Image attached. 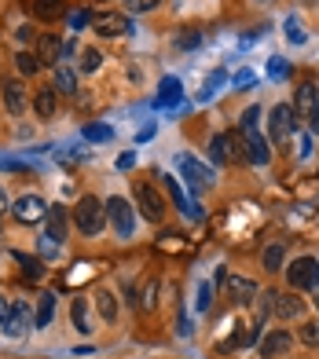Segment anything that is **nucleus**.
I'll list each match as a JSON object with an SVG mask.
<instances>
[{
	"label": "nucleus",
	"mask_w": 319,
	"mask_h": 359,
	"mask_svg": "<svg viewBox=\"0 0 319 359\" xmlns=\"http://www.w3.org/2000/svg\"><path fill=\"white\" fill-rule=\"evenodd\" d=\"M129 4V11H151V8H158V0H125Z\"/></svg>",
	"instance_id": "79ce46f5"
},
{
	"label": "nucleus",
	"mask_w": 319,
	"mask_h": 359,
	"mask_svg": "<svg viewBox=\"0 0 319 359\" xmlns=\"http://www.w3.org/2000/svg\"><path fill=\"white\" fill-rule=\"evenodd\" d=\"M55 107H59V92H55V88H41V92L34 95L37 118H55Z\"/></svg>",
	"instance_id": "f3484780"
},
{
	"label": "nucleus",
	"mask_w": 319,
	"mask_h": 359,
	"mask_svg": "<svg viewBox=\"0 0 319 359\" xmlns=\"http://www.w3.org/2000/svg\"><path fill=\"white\" fill-rule=\"evenodd\" d=\"M308 128L319 136V103H315V107H312V114H308Z\"/></svg>",
	"instance_id": "a18cd8bd"
},
{
	"label": "nucleus",
	"mask_w": 319,
	"mask_h": 359,
	"mask_svg": "<svg viewBox=\"0 0 319 359\" xmlns=\"http://www.w3.org/2000/svg\"><path fill=\"white\" fill-rule=\"evenodd\" d=\"M70 217H74V224H77V231L88 235V238L100 235L103 227H107V209H103L100 198H92V194H85V198L70 209Z\"/></svg>",
	"instance_id": "f03ea898"
},
{
	"label": "nucleus",
	"mask_w": 319,
	"mask_h": 359,
	"mask_svg": "<svg viewBox=\"0 0 319 359\" xmlns=\"http://www.w3.org/2000/svg\"><path fill=\"white\" fill-rule=\"evenodd\" d=\"M154 304H158V279H147L143 290H140V297H136V308H147V312H151Z\"/></svg>",
	"instance_id": "c85d7f7f"
},
{
	"label": "nucleus",
	"mask_w": 319,
	"mask_h": 359,
	"mask_svg": "<svg viewBox=\"0 0 319 359\" xmlns=\"http://www.w3.org/2000/svg\"><path fill=\"white\" fill-rule=\"evenodd\" d=\"M294 140H297V158H308L312 154V140L301 136V133H294Z\"/></svg>",
	"instance_id": "ea45409f"
},
{
	"label": "nucleus",
	"mask_w": 319,
	"mask_h": 359,
	"mask_svg": "<svg viewBox=\"0 0 319 359\" xmlns=\"http://www.w3.org/2000/svg\"><path fill=\"white\" fill-rule=\"evenodd\" d=\"M286 74H290V67H286L283 55H272V59H268V77H272V81H283Z\"/></svg>",
	"instance_id": "58836bf2"
},
{
	"label": "nucleus",
	"mask_w": 319,
	"mask_h": 359,
	"mask_svg": "<svg viewBox=\"0 0 319 359\" xmlns=\"http://www.w3.org/2000/svg\"><path fill=\"white\" fill-rule=\"evenodd\" d=\"M85 22H92V15H88V11H74V15H70V26H74V29H81Z\"/></svg>",
	"instance_id": "c03bdc74"
},
{
	"label": "nucleus",
	"mask_w": 319,
	"mask_h": 359,
	"mask_svg": "<svg viewBox=\"0 0 319 359\" xmlns=\"http://www.w3.org/2000/svg\"><path fill=\"white\" fill-rule=\"evenodd\" d=\"M315 103H319V92H315L312 81H305V85H297V92H294V103H290L297 118H308Z\"/></svg>",
	"instance_id": "dca6fc26"
},
{
	"label": "nucleus",
	"mask_w": 319,
	"mask_h": 359,
	"mask_svg": "<svg viewBox=\"0 0 319 359\" xmlns=\"http://www.w3.org/2000/svg\"><path fill=\"white\" fill-rule=\"evenodd\" d=\"M231 85H235V88H250V85H253V74H250V70H238Z\"/></svg>",
	"instance_id": "37998d69"
},
{
	"label": "nucleus",
	"mask_w": 319,
	"mask_h": 359,
	"mask_svg": "<svg viewBox=\"0 0 319 359\" xmlns=\"http://www.w3.org/2000/svg\"><path fill=\"white\" fill-rule=\"evenodd\" d=\"M95 308H100V316H103L107 323L118 319V297H114L110 290H100V293H95Z\"/></svg>",
	"instance_id": "b1692460"
},
{
	"label": "nucleus",
	"mask_w": 319,
	"mask_h": 359,
	"mask_svg": "<svg viewBox=\"0 0 319 359\" xmlns=\"http://www.w3.org/2000/svg\"><path fill=\"white\" fill-rule=\"evenodd\" d=\"M110 136H114V128H110V125H85V140L88 143H107Z\"/></svg>",
	"instance_id": "473e14b6"
},
{
	"label": "nucleus",
	"mask_w": 319,
	"mask_h": 359,
	"mask_svg": "<svg viewBox=\"0 0 319 359\" xmlns=\"http://www.w3.org/2000/svg\"><path fill=\"white\" fill-rule=\"evenodd\" d=\"M257 297H261V293H257ZM272 308H276V290H264V297L257 301V323L261 326L272 319Z\"/></svg>",
	"instance_id": "7c9ffc66"
},
{
	"label": "nucleus",
	"mask_w": 319,
	"mask_h": 359,
	"mask_svg": "<svg viewBox=\"0 0 319 359\" xmlns=\"http://www.w3.org/2000/svg\"><path fill=\"white\" fill-rule=\"evenodd\" d=\"M19 260H22V275H26L29 283L44 279V264H41V260H29V257H19Z\"/></svg>",
	"instance_id": "4c0bfd02"
},
{
	"label": "nucleus",
	"mask_w": 319,
	"mask_h": 359,
	"mask_svg": "<svg viewBox=\"0 0 319 359\" xmlns=\"http://www.w3.org/2000/svg\"><path fill=\"white\" fill-rule=\"evenodd\" d=\"M290 345H294V337L286 334V330H272V334H264L257 341V355L261 359H279V355L290 352Z\"/></svg>",
	"instance_id": "f8f14e48"
},
{
	"label": "nucleus",
	"mask_w": 319,
	"mask_h": 359,
	"mask_svg": "<svg viewBox=\"0 0 319 359\" xmlns=\"http://www.w3.org/2000/svg\"><path fill=\"white\" fill-rule=\"evenodd\" d=\"M92 26H95L100 37H129V34H136V26L125 11H100V15H92Z\"/></svg>",
	"instance_id": "0eeeda50"
},
{
	"label": "nucleus",
	"mask_w": 319,
	"mask_h": 359,
	"mask_svg": "<svg viewBox=\"0 0 319 359\" xmlns=\"http://www.w3.org/2000/svg\"><path fill=\"white\" fill-rule=\"evenodd\" d=\"M224 81H228V74H224V70H213V74H210V81H205V85H202V92H198V100H202V103H210L213 95H217V88L224 85Z\"/></svg>",
	"instance_id": "cd10ccee"
},
{
	"label": "nucleus",
	"mask_w": 319,
	"mask_h": 359,
	"mask_svg": "<svg viewBox=\"0 0 319 359\" xmlns=\"http://www.w3.org/2000/svg\"><path fill=\"white\" fill-rule=\"evenodd\" d=\"M59 52H62V48H59V37H55V34H44V37H41V44H37V59H41V67H44V62H55V67H59Z\"/></svg>",
	"instance_id": "4be33fe9"
},
{
	"label": "nucleus",
	"mask_w": 319,
	"mask_h": 359,
	"mask_svg": "<svg viewBox=\"0 0 319 359\" xmlns=\"http://www.w3.org/2000/svg\"><path fill=\"white\" fill-rule=\"evenodd\" d=\"M315 312H319V297H315Z\"/></svg>",
	"instance_id": "8fccbe9b"
},
{
	"label": "nucleus",
	"mask_w": 319,
	"mask_h": 359,
	"mask_svg": "<svg viewBox=\"0 0 319 359\" xmlns=\"http://www.w3.org/2000/svg\"><path fill=\"white\" fill-rule=\"evenodd\" d=\"M8 213L19 220V224H41L44 220V213H48V202L41 198V194H22L19 202H15Z\"/></svg>",
	"instance_id": "1a4fd4ad"
},
{
	"label": "nucleus",
	"mask_w": 319,
	"mask_h": 359,
	"mask_svg": "<svg viewBox=\"0 0 319 359\" xmlns=\"http://www.w3.org/2000/svg\"><path fill=\"white\" fill-rule=\"evenodd\" d=\"M70 319H74V330H77V334H88V330H92V326H88V304H85V297H74Z\"/></svg>",
	"instance_id": "393cba45"
},
{
	"label": "nucleus",
	"mask_w": 319,
	"mask_h": 359,
	"mask_svg": "<svg viewBox=\"0 0 319 359\" xmlns=\"http://www.w3.org/2000/svg\"><path fill=\"white\" fill-rule=\"evenodd\" d=\"M103 209H107V224L114 227V235H118V238H133V231H136V213H133V205L114 194V198L103 202Z\"/></svg>",
	"instance_id": "20e7f679"
},
{
	"label": "nucleus",
	"mask_w": 319,
	"mask_h": 359,
	"mask_svg": "<svg viewBox=\"0 0 319 359\" xmlns=\"http://www.w3.org/2000/svg\"><path fill=\"white\" fill-rule=\"evenodd\" d=\"M34 15H37V19H44V22H55L59 15H62V0H37Z\"/></svg>",
	"instance_id": "a878e982"
},
{
	"label": "nucleus",
	"mask_w": 319,
	"mask_h": 359,
	"mask_svg": "<svg viewBox=\"0 0 319 359\" xmlns=\"http://www.w3.org/2000/svg\"><path fill=\"white\" fill-rule=\"evenodd\" d=\"M133 194H136L140 213L147 217L151 224H162V217H165V202H162V194H158L151 184H143V180H136V184H133Z\"/></svg>",
	"instance_id": "6e6552de"
},
{
	"label": "nucleus",
	"mask_w": 319,
	"mask_h": 359,
	"mask_svg": "<svg viewBox=\"0 0 319 359\" xmlns=\"http://www.w3.org/2000/svg\"><path fill=\"white\" fill-rule=\"evenodd\" d=\"M55 253H59V242L44 235V238H41V257H55Z\"/></svg>",
	"instance_id": "a19ab883"
},
{
	"label": "nucleus",
	"mask_w": 319,
	"mask_h": 359,
	"mask_svg": "<svg viewBox=\"0 0 319 359\" xmlns=\"http://www.w3.org/2000/svg\"><path fill=\"white\" fill-rule=\"evenodd\" d=\"M136 165V154H121L118 158V169H133Z\"/></svg>",
	"instance_id": "49530a36"
},
{
	"label": "nucleus",
	"mask_w": 319,
	"mask_h": 359,
	"mask_svg": "<svg viewBox=\"0 0 319 359\" xmlns=\"http://www.w3.org/2000/svg\"><path fill=\"white\" fill-rule=\"evenodd\" d=\"M286 283L290 290H315L319 286V260L315 257H297L294 264H286Z\"/></svg>",
	"instance_id": "423d86ee"
},
{
	"label": "nucleus",
	"mask_w": 319,
	"mask_h": 359,
	"mask_svg": "<svg viewBox=\"0 0 319 359\" xmlns=\"http://www.w3.org/2000/svg\"><path fill=\"white\" fill-rule=\"evenodd\" d=\"M15 62H19V70H22V74H37V70H41L37 52H19V55H15Z\"/></svg>",
	"instance_id": "e433bc0d"
},
{
	"label": "nucleus",
	"mask_w": 319,
	"mask_h": 359,
	"mask_svg": "<svg viewBox=\"0 0 319 359\" xmlns=\"http://www.w3.org/2000/svg\"><path fill=\"white\" fill-rule=\"evenodd\" d=\"M177 172H180V180L191 187V191H202V187H210L213 184V169L205 165V161H198V158H191V154H177Z\"/></svg>",
	"instance_id": "39448f33"
},
{
	"label": "nucleus",
	"mask_w": 319,
	"mask_h": 359,
	"mask_svg": "<svg viewBox=\"0 0 319 359\" xmlns=\"http://www.w3.org/2000/svg\"><path fill=\"white\" fill-rule=\"evenodd\" d=\"M180 92H184L180 77H162V95L154 100V107H172V103H180Z\"/></svg>",
	"instance_id": "aec40b11"
},
{
	"label": "nucleus",
	"mask_w": 319,
	"mask_h": 359,
	"mask_svg": "<svg viewBox=\"0 0 319 359\" xmlns=\"http://www.w3.org/2000/svg\"><path fill=\"white\" fill-rule=\"evenodd\" d=\"M283 29H286V41H290V44H305V41H308V34L301 29V22H297V19H286V22H283Z\"/></svg>",
	"instance_id": "c9c22d12"
},
{
	"label": "nucleus",
	"mask_w": 319,
	"mask_h": 359,
	"mask_svg": "<svg viewBox=\"0 0 319 359\" xmlns=\"http://www.w3.org/2000/svg\"><path fill=\"white\" fill-rule=\"evenodd\" d=\"M257 118H261V107H246L243 110V121H238V140H243L246 161H253V165H268V161H272V143L264 140Z\"/></svg>",
	"instance_id": "f257e3e1"
},
{
	"label": "nucleus",
	"mask_w": 319,
	"mask_h": 359,
	"mask_svg": "<svg viewBox=\"0 0 319 359\" xmlns=\"http://www.w3.org/2000/svg\"><path fill=\"white\" fill-rule=\"evenodd\" d=\"M283 257H286V246L283 242H272L264 250V271H283Z\"/></svg>",
	"instance_id": "bb28decb"
},
{
	"label": "nucleus",
	"mask_w": 319,
	"mask_h": 359,
	"mask_svg": "<svg viewBox=\"0 0 319 359\" xmlns=\"http://www.w3.org/2000/svg\"><path fill=\"white\" fill-rule=\"evenodd\" d=\"M67 224H70V217H67V209H62V205H55V209H48V213H44V227H48V238H55L59 242V246H62V242H67Z\"/></svg>",
	"instance_id": "4468645a"
},
{
	"label": "nucleus",
	"mask_w": 319,
	"mask_h": 359,
	"mask_svg": "<svg viewBox=\"0 0 319 359\" xmlns=\"http://www.w3.org/2000/svg\"><path fill=\"white\" fill-rule=\"evenodd\" d=\"M297 114H294V107L290 103H276L272 107V114H268V143H290L294 140V133H297Z\"/></svg>",
	"instance_id": "7ed1b4c3"
},
{
	"label": "nucleus",
	"mask_w": 319,
	"mask_h": 359,
	"mask_svg": "<svg viewBox=\"0 0 319 359\" xmlns=\"http://www.w3.org/2000/svg\"><path fill=\"white\" fill-rule=\"evenodd\" d=\"M162 180H165V187H169V198L177 202V209H180V213H184L191 224H198V220L205 217V213H202V205H198L195 198H191V194H187V191H184V187H180L172 176H162Z\"/></svg>",
	"instance_id": "9b49d317"
},
{
	"label": "nucleus",
	"mask_w": 319,
	"mask_h": 359,
	"mask_svg": "<svg viewBox=\"0 0 319 359\" xmlns=\"http://www.w3.org/2000/svg\"><path fill=\"white\" fill-rule=\"evenodd\" d=\"M4 316H8V301L0 297V323H4Z\"/></svg>",
	"instance_id": "09e8293b"
},
{
	"label": "nucleus",
	"mask_w": 319,
	"mask_h": 359,
	"mask_svg": "<svg viewBox=\"0 0 319 359\" xmlns=\"http://www.w3.org/2000/svg\"><path fill=\"white\" fill-rule=\"evenodd\" d=\"M172 44H177L180 52H191V48L202 44V34H198V29H180V34L172 37Z\"/></svg>",
	"instance_id": "2f4dec72"
},
{
	"label": "nucleus",
	"mask_w": 319,
	"mask_h": 359,
	"mask_svg": "<svg viewBox=\"0 0 319 359\" xmlns=\"http://www.w3.org/2000/svg\"><path fill=\"white\" fill-rule=\"evenodd\" d=\"M77 67H81V74H95V70L103 67V55L95 52V48H85L81 59H77Z\"/></svg>",
	"instance_id": "c756f323"
},
{
	"label": "nucleus",
	"mask_w": 319,
	"mask_h": 359,
	"mask_svg": "<svg viewBox=\"0 0 319 359\" xmlns=\"http://www.w3.org/2000/svg\"><path fill=\"white\" fill-rule=\"evenodd\" d=\"M272 312H276L279 319H286V323L301 319V316H305V301L294 297V293H276V308H272Z\"/></svg>",
	"instance_id": "2eb2a0df"
},
{
	"label": "nucleus",
	"mask_w": 319,
	"mask_h": 359,
	"mask_svg": "<svg viewBox=\"0 0 319 359\" xmlns=\"http://www.w3.org/2000/svg\"><path fill=\"white\" fill-rule=\"evenodd\" d=\"M210 304H213V283L202 279V283H198V301H195V308H198V312H210Z\"/></svg>",
	"instance_id": "f704fd0d"
},
{
	"label": "nucleus",
	"mask_w": 319,
	"mask_h": 359,
	"mask_svg": "<svg viewBox=\"0 0 319 359\" xmlns=\"http://www.w3.org/2000/svg\"><path fill=\"white\" fill-rule=\"evenodd\" d=\"M52 316H55V293H41L37 316H34V330H44V326L52 323Z\"/></svg>",
	"instance_id": "412c9836"
},
{
	"label": "nucleus",
	"mask_w": 319,
	"mask_h": 359,
	"mask_svg": "<svg viewBox=\"0 0 319 359\" xmlns=\"http://www.w3.org/2000/svg\"><path fill=\"white\" fill-rule=\"evenodd\" d=\"M4 103H8L11 114H22L26 110V92H22L19 81H8V85H4Z\"/></svg>",
	"instance_id": "5701e85b"
},
{
	"label": "nucleus",
	"mask_w": 319,
	"mask_h": 359,
	"mask_svg": "<svg viewBox=\"0 0 319 359\" xmlns=\"http://www.w3.org/2000/svg\"><path fill=\"white\" fill-rule=\"evenodd\" d=\"M52 88L62 92V95H74V92H77V74H74L70 67H62V62H59L55 74H52Z\"/></svg>",
	"instance_id": "a211bd4d"
},
{
	"label": "nucleus",
	"mask_w": 319,
	"mask_h": 359,
	"mask_svg": "<svg viewBox=\"0 0 319 359\" xmlns=\"http://www.w3.org/2000/svg\"><path fill=\"white\" fill-rule=\"evenodd\" d=\"M29 323H34L29 304L26 301H15V304H8V316H4V323H0V330H4L8 337H22L29 330Z\"/></svg>",
	"instance_id": "9d476101"
},
{
	"label": "nucleus",
	"mask_w": 319,
	"mask_h": 359,
	"mask_svg": "<svg viewBox=\"0 0 319 359\" xmlns=\"http://www.w3.org/2000/svg\"><path fill=\"white\" fill-rule=\"evenodd\" d=\"M301 341H305L308 348H319V319H312V323H301Z\"/></svg>",
	"instance_id": "72a5a7b5"
},
{
	"label": "nucleus",
	"mask_w": 319,
	"mask_h": 359,
	"mask_svg": "<svg viewBox=\"0 0 319 359\" xmlns=\"http://www.w3.org/2000/svg\"><path fill=\"white\" fill-rule=\"evenodd\" d=\"M8 209H11V202H8V191L0 187V213H8Z\"/></svg>",
	"instance_id": "de8ad7c7"
},
{
	"label": "nucleus",
	"mask_w": 319,
	"mask_h": 359,
	"mask_svg": "<svg viewBox=\"0 0 319 359\" xmlns=\"http://www.w3.org/2000/svg\"><path fill=\"white\" fill-rule=\"evenodd\" d=\"M210 158H213V165H224V161H231V136L228 133H217L210 140Z\"/></svg>",
	"instance_id": "6ab92c4d"
},
{
	"label": "nucleus",
	"mask_w": 319,
	"mask_h": 359,
	"mask_svg": "<svg viewBox=\"0 0 319 359\" xmlns=\"http://www.w3.org/2000/svg\"><path fill=\"white\" fill-rule=\"evenodd\" d=\"M228 297L235 301V304H253V301H257V283H253V279H246V275H228Z\"/></svg>",
	"instance_id": "ddd939ff"
}]
</instances>
